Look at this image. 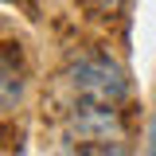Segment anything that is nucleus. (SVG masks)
Wrapping results in <instances>:
<instances>
[{"label": "nucleus", "mask_w": 156, "mask_h": 156, "mask_svg": "<svg viewBox=\"0 0 156 156\" xmlns=\"http://www.w3.org/2000/svg\"><path fill=\"white\" fill-rule=\"evenodd\" d=\"M121 136V117L109 101H86L78 98V105L66 117V140L74 144H94V140H117Z\"/></svg>", "instance_id": "nucleus-2"}, {"label": "nucleus", "mask_w": 156, "mask_h": 156, "mask_svg": "<svg viewBox=\"0 0 156 156\" xmlns=\"http://www.w3.org/2000/svg\"><path fill=\"white\" fill-rule=\"evenodd\" d=\"M74 156H129L121 140H94V144H78Z\"/></svg>", "instance_id": "nucleus-4"}, {"label": "nucleus", "mask_w": 156, "mask_h": 156, "mask_svg": "<svg viewBox=\"0 0 156 156\" xmlns=\"http://www.w3.org/2000/svg\"><path fill=\"white\" fill-rule=\"evenodd\" d=\"M148 156H156V133H152V148H148Z\"/></svg>", "instance_id": "nucleus-6"}, {"label": "nucleus", "mask_w": 156, "mask_h": 156, "mask_svg": "<svg viewBox=\"0 0 156 156\" xmlns=\"http://www.w3.org/2000/svg\"><path fill=\"white\" fill-rule=\"evenodd\" d=\"M23 98V66L16 47H0V113L20 105Z\"/></svg>", "instance_id": "nucleus-3"}, {"label": "nucleus", "mask_w": 156, "mask_h": 156, "mask_svg": "<svg viewBox=\"0 0 156 156\" xmlns=\"http://www.w3.org/2000/svg\"><path fill=\"white\" fill-rule=\"evenodd\" d=\"M86 4H90V8H98V12H113L121 0H86Z\"/></svg>", "instance_id": "nucleus-5"}, {"label": "nucleus", "mask_w": 156, "mask_h": 156, "mask_svg": "<svg viewBox=\"0 0 156 156\" xmlns=\"http://www.w3.org/2000/svg\"><path fill=\"white\" fill-rule=\"evenodd\" d=\"M66 82H70V90L78 98H86V101H109V105H117L125 98V90H129L121 62L101 55V51L74 55L70 66H66Z\"/></svg>", "instance_id": "nucleus-1"}]
</instances>
